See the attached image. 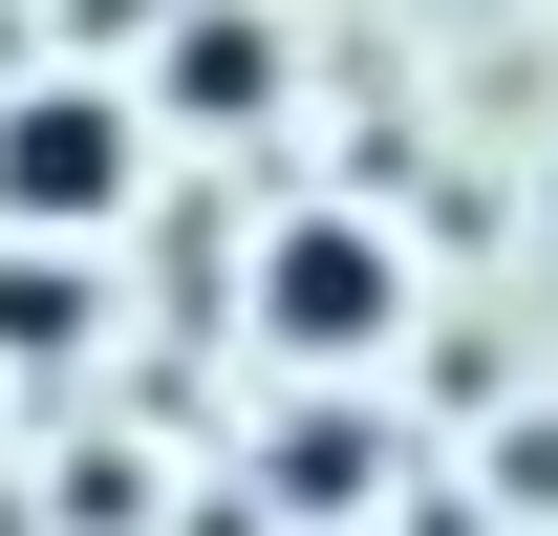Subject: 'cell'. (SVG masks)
I'll list each match as a JSON object with an SVG mask.
<instances>
[{
	"instance_id": "6da1fadb",
	"label": "cell",
	"mask_w": 558,
	"mask_h": 536,
	"mask_svg": "<svg viewBox=\"0 0 558 536\" xmlns=\"http://www.w3.org/2000/svg\"><path fill=\"white\" fill-rule=\"evenodd\" d=\"M130 172H150L130 86H22V108H0V215H22V236H108Z\"/></svg>"
},
{
	"instance_id": "7a4b0ae2",
	"label": "cell",
	"mask_w": 558,
	"mask_h": 536,
	"mask_svg": "<svg viewBox=\"0 0 558 536\" xmlns=\"http://www.w3.org/2000/svg\"><path fill=\"white\" fill-rule=\"evenodd\" d=\"M387 322H409V258H387L365 215H279L258 236V343L279 365H365Z\"/></svg>"
},
{
	"instance_id": "3957f363",
	"label": "cell",
	"mask_w": 558,
	"mask_h": 536,
	"mask_svg": "<svg viewBox=\"0 0 558 536\" xmlns=\"http://www.w3.org/2000/svg\"><path fill=\"white\" fill-rule=\"evenodd\" d=\"M258 86H279V44L236 22V0H194V22H172V108H194V130H236Z\"/></svg>"
},
{
	"instance_id": "277c9868",
	"label": "cell",
	"mask_w": 558,
	"mask_h": 536,
	"mask_svg": "<svg viewBox=\"0 0 558 536\" xmlns=\"http://www.w3.org/2000/svg\"><path fill=\"white\" fill-rule=\"evenodd\" d=\"M86 301H65V258H0V343H65Z\"/></svg>"
}]
</instances>
